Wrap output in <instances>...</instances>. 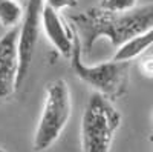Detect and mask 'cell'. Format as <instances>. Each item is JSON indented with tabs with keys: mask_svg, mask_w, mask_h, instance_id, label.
I'll list each match as a JSON object with an SVG mask.
<instances>
[{
	"mask_svg": "<svg viewBox=\"0 0 153 152\" xmlns=\"http://www.w3.org/2000/svg\"><path fill=\"white\" fill-rule=\"evenodd\" d=\"M71 25L80 37L84 54H91L100 39H107L118 49L133 37L153 28V3L127 12H110L101 6H94L72 14Z\"/></svg>",
	"mask_w": 153,
	"mask_h": 152,
	"instance_id": "obj_1",
	"label": "cell"
},
{
	"mask_svg": "<svg viewBox=\"0 0 153 152\" xmlns=\"http://www.w3.org/2000/svg\"><path fill=\"white\" fill-rule=\"evenodd\" d=\"M75 31V29H74ZM83 49L80 37L75 31L74 51L71 57V69L81 82L92 86L95 92L104 95L107 100H117L123 97L129 88L130 66L129 61L110 60L106 63H100L95 66H87L81 58Z\"/></svg>",
	"mask_w": 153,
	"mask_h": 152,
	"instance_id": "obj_2",
	"label": "cell"
},
{
	"mask_svg": "<svg viewBox=\"0 0 153 152\" xmlns=\"http://www.w3.org/2000/svg\"><path fill=\"white\" fill-rule=\"evenodd\" d=\"M121 124V114L104 95L94 92L81 120L83 152H110L115 132Z\"/></svg>",
	"mask_w": 153,
	"mask_h": 152,
	"instance_id": "obj_3",
	"label": "cell"
},
{
	"mask_svg": "<svg viewBox=\"0 0 153 152\" xmlns=\"http://www.w3.org/2000/svg\"><path fill=\"white\" fill-rule=\"evenodd\" d=\"M71 114L72 100L69 86L63 79H58L48 86L43 111L35 129L32 151L43 152L52 146L65 131Z\"/></svg>",
	"mask_w": 153,
	"mask_h": 152,
	"instance_id": "obj_4",
	"label": "cell"
},
{
	"mask_svg": "<svg viewBox=\"0 0 153 152\" xmlns=\"http://www.w3.org/2000/svg\"><path fill=\"white\" fill-rule=\"evenodd\" d=\"M43 0H28L25 8V16L22 25L19 26V77H17V91L22 88L23 82L31 69L35 46L38 42V32L42 25V12H43Z\"/></svg>",
	"mask_w": 153,
	"mask_h": 152,
	"instance_id": "obj_5",
	"label": "cell"
},
{
	"mask_svg": "<svg viewBox=\"0 0 153 152\" xmlns=\"http://www.w3.org/2000/svg\"><path fill=\"white\" fill-rule=\"evenodd\" d=\"M19 26L5 32L0 39V98L17 91L19 77Z\"/></svg>",
	"mask_w": 153,
	"mask_h": 152,
	"instance_id": "obj_6",
	"label": "cell"
},
{
	"mask_svg": "<svg viewBox=\"0 0 153 152\" xmlns=\"http://www.w3.org/2000/svg\"><path fill=\"white\" fill-rule=\"evenodd\" d=\"M42 26L49 42L54 45V48L65 58L71 60L74 51V39H75V31L72 25L63 19L58 11L49 6H43Z\"/></svg>",
	"mask_w": 153,
	"mask_h": 152,
	"instance_id": "obj_7",
	"label": "cell"
},
{
	"mask_svg": "<svg viewBox=\"0 0 153 152\" xmlns=\"http://www.w3.org/2000/svg\"><path fill=\"white\" fill-rule=\"evenodd\" d=\"M152 45H153V28L143 32V34H139V35H136V37H133L132 40H129L123 46H120L112 60L130 61V60H133L139 55H143Z\"/></svg>",
	"mask_w": 153,
	"mask_h": 152,
	"instance_id": "obj_8",
	"label": "cell"
},
{
	"mask_svg": "<svg viewBox=\"0 0 153 152\" xmlns=\"http://www.w3.org/2000/svg\"><path fill=\"white\" fill-rule=\"evenodd\" d=\"M25 16L23 6L17 0H0V23L8 31L17 28Z\"/></svg>",
	"mask_w": 153,
	"mask_h": 152,
	"instance_id": "obj_9",
	"label": "cell"
},
{
	"mask_svg": "<svg viewBox=\"0 0 153 152\" xmlns=\"http://www.w3.org/2000/svg\"><path fill=\"white\" fill-rule=\"evenodd\" d=\"M100 6L110 12H127L136 8V0H103Z\"/></svg>",
	"mask_w": 153,
	"mask_h": 152,
	"instance_id": "obj_10",
	"label": "cell"
},
{
	"mask_svg": "<svg viewBox=\"0 0 153 152\" xmlns=\"http://www.w3.org/2000/svg\"><path fill=\"white\" fill-rule=\"evenodd\" d=\"M45 6H49L55 11H61L65 8H75L78 5L76 0H43Z\"/></svg>",
	"mask_w": 153,
	"mask_h": 152,
	"instance_id": "obj_11",
	"label": "cell"
},
{
	"mask_svg": "<svg viewBox=\"0 0 153 152\" xmlns=\"http://www.w3.org/2000/svg\"><path fill=\"white\" fill-rule=\"evenodd\" d=\"M139 69L141 72L149 79H153V55H147L141 58V63H139Z\"/></svg>",
	"mask_w": 153,
	"mask_h": 152,
	"instance_id": "obj_12",
	"label": "cell"
},
{
	"mask_svg": "<svg viewBox=\"0 0 153 152\" xmlns=\"http://www.w3.org/2000/svg\"><path fill=\"white\" fill-rule=\"evenodd\" d=\"M152 120H153V115H152ZM150 140H152V143H153V135L150 137Z\"/></svg>",
	"mask_w": 153,
	"mask_h": 152,
	"instance_id": "obj_13",
	"label": "cell"
},
{
	"mask_svg": "<svg viewBox=\"0 0 153 152\" xmlns=\"http://www.w3.org/2000/svg\"><path fill=\"white\" fill-rule=\"evenodd\" d=\"M0 152H5V151H3V149H0Z\"/></svg>",
	"mask_w": 153,
	"mask_h": 152,
	"instance_id": "obj_14",
	"label": "cell"
}]
</instances>
